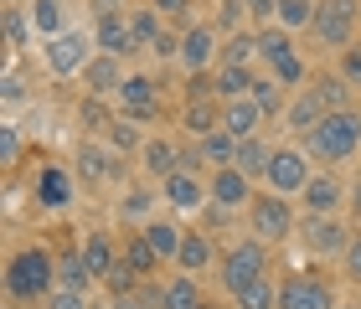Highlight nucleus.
Returning a JSON list of instances; mask_svg holds the SVG:
<instances>
[{
    "label": "nucleus",
    "instance_id": "nucleus-48",
    "mask_svg": "<svg viewBox=\"0 0 361 309\" xmlns=\"http://www.w3.org/2000/svg\"><path fill=\"white\" fill-rule=\"evenodd\" d=\"M145 211H150V196H145V191H129L124 196V217H145Z\"/></svg>",
    "mask_w": 361,
    "mask_h": 309
},
{
    "label": "nucleus",
    "instance_id": "nucleus-8",
    "mask_svg": "<svg viewBox=\"0 0 361 309\" xmlns=\"http://www.w3.org/2000/svg\"><path fill=\"white\" fill-rule=\"evenodd\" d=\"M279 309H336V289L315 273H289L279 284Z\"/></svg>",
    "mask_w": 361,
    "mask_h": 309
},
{
    "label": "nucleus",
    "instance_id": "nucleus-33",
    "mask_svg": "<svg viewBox=\"0 0 361 309\" xmlns=\"http://www.w3.org/2000/svg\"><path fill=\"white\" fill-rule=\"evenodd\" d=\"M258 52V37H248V31H238V37L222 42V68H248Z\"/></svg>",
    "mask_w": 361,
    "mask_h": 309
},
{
    "label": "nucleus",
    "instance_id": "nucleus-44",
    "mask_svg": "<svg viewBox=\"0 0 361 309\" xmlns=\"http://www.w3.org/2000/svg\"><path fill=\"white\" fill-rule=\"evenodd\" d=\"M341 77H346L351 88H361V46H346V52H341Z\"/></svg>",
    "mask_w": 361,
    "mask_h": 309
},
{
    "label": "nucleus",
    "instance_id": "nucleus-28",
    "mask_svg": "<svg viewBox=\"0 0 361 309\" xmlns=\"http://www.w3.org/2000/svg\"><path fill=\"white\" fill-rule=\"evenodd\" d=\"M269 155H274V150L253 134V139H238V160H233V165H238L243 175H264V170H269Z\"/></svg>",
    "mask_w": 361,
    "mask_h": 309
},
{
    "label": "nucleus",
    "instance_id": "nucleus-57",
    "mask_svg": "<svg viewBox=\"0 0 361 309\" xmlns=\"http://www.w3.org/2000/svg\"><path fill=\"white\" fill-rule=\"evenodd\" d=\"M336 309H356V304H336Z\"/></svg>",
    "mask_w": 361,
    "mask_h": 309
},
{
    "label": "nucleus",
    "instance_id": "nucleus-24",
    "mask_svg": "<svg viewBox=\"0 0 361 309\" xmlns=\"http://www.w3.org/2000/svg\"><path fill=\"white\" fill-rule=\"evenodd\" d=\"M68 196H73L68 170L47 165V170H42V181H37V201H42V206H68Z\"/></svg>",
    "mask_w": 361,
    "mask_h": 309
},
{
    "label": "nucleus",
    "instance_id": "nucleus-56",
    "mask_svg": "<svg viewBox=\"0 0 361 309\" xmlns=\"http://www.w3.org/2000/svg\"><path fill=\"white\" fill-rule=\"evenodd\" d=\"M202 309H217V304H212V299H207V304H202Z\"/></svg>",
    "mask_w": 361,
    "mask_h": 309
},
{
    "label": "nucleus",
    "instance_id": "nucleus-41",
    "mask_svg": "<svg viewBox=\"0 0 361 309\" xmlns=\"http://www.w3.org/2000/svg\"><path fill=\"white\" fill-rule=\"evenodd\" d=\"M26 26H31V15H21V6H16V0H6V42H11V46L26 42Z\"/></svg>",
    "mask_w": 361,
    "mask_h": 309
},
{
    "label": "nucleus",
    "instance_id": "nucleus-13",
    "mask_svg": "<svg viewBox=\"0 0 361 309\" xmlns=\"http://www.w3.org/2000/svg\"><path fill=\"white\" fill-rule=\"evenodd\" d=\"M93 42H98V52H104V57H124L129 46H135V31H129L124 15H98Z\"/></svg>",
    "mask_w": 361,
    "mask_h": 309
},
{
    "label": "nucleus",
    "instance_id": "nucleus-40",
    "mask_svg": "<svg viewBox=\"0 0 361 309\" xmlns=\"http://www.w3.org/2000/svg\"><path fill=\"white\" fill-rule=\"evenodd\" d=\"M104 284H109V294H114V299H124V294H135V284H140V273H135V268H129V263H124V258H119V263H114V268H109V279H104Z\"/></svg>",
    "mask_w": 361,
    "mask_h": 309
},
{
    "label": "nucleus",
    "instance_id": "nucleus-42",
    "mask_svg": "<svg viewBox=\"0 0 361 309\" xmlns=\"http://www.w3.org/2000/svg\"><path fill=\"white\" fill-rule=\"evenodd\" d=\"M47 309H88V294L83 289H52V294H47Z\"/></svg>",
    "mask_w": 361,
    "mask_h": 309
},
{
    "label": "nucleus",
    "instance_id": "nucleus-9",
    "mask_svg": "<svg viewBox=\"0 0 361 309\" xmlns=\"http://www.w3.org/2000/svg\"><path fill=\"white\" fill-rule=\"evenodd\" d=\"M114 99H119V113L124 119H135V124H145V119H155L160 113V88L150 83V77H124V88L114 93Z\"/></svg>",
    "mask_w": 361,
    "mask_h": 309
},
{
    "label": "nucleus",
    "instance_id": "nucleus-36",
    "mask_svg": "<svg viewBox=\"0 0 361 309\" xmlns=\"http://www.w3.org/2000/svg\"><path fill=\"white\" fill-rule=\"evenodd\" d=\"M279 21H284V31H310L315 0H279Z\"/></svg>",
    "mask_w": 361,
    "mask_h": 309
},
{
    "label": "nucleus",
    "instance_id": "nucleus-47",
    "mask_svg": "<svg viewBox=\"0 0 361 309\" xmlns=\"http://www.w3.org/2000/svg\"><path fill=\"white\" fill-rule=\"evenodd\" d=\"M243 6H248L253 21H269V15H279V0H243Z\"/></svg>",
    "mask_w": 361,
    "mask_h": 309
},
{
    "label": "nucleus",
    "instance_id": "nucleus-52",
    "mask_svg": "<svg viewBox=\"0 0 361 309\" xmlns=\"http://www.w3.org/2000/svg\"><path fill=\"white\" fill-rule=\"evenodd\" d=\"M16 99H21V72L11 68V72H6V103H16Z\"/></svg>",
    "mask_w": 361,
    "mask_h": 309
},
{
    "label": "nucleus",
    "instance_id": "nucleus-16",
    "mask_svg": "<svg viewBox=\"0 0 361 309\" xmlns=\"http://www.w3.org/2000/svg\"><path fill=\"white\" fill-rule=\"evenodd\" d=\"M31 31H37V37H62V31H68V11H62V0H31Z\"/></svg>",
    "mask_w": 361,
    "mask_h": 309
},
{
    "label": "nucleus",
    "instance_id": "nucleus-15",
    "mask_svg": "<svg viewBox=\"0 0 361 309\" xmlns=\"http://www.w3.org/2000/svg\"><path fill=\"white\" fill-rule=\"evenodd\" d=\"M300 196H305L310 217H331V211L341 206V181H331V175H310V186L300 191Z\"/></svg>",
    "mask_w": 361,
    "mask_h": 309
},
{
    "label": "nucleus",
    "instance_id": "nucleus-14",
    "mask_svg": "<svg viewBox=\"0 0 361 309\" xmlns=\"http://www.w3.org/2000/svg\"><path fill=\"white\" fill-rule=\"evenodd\" d=\"M258 124H264V108H258L253 99H233V103H222V129H227V134L253 139V134H258Z\"/></svg>",
    "mask_w": 361,
    "mask_h": 309
},
{
    "label": "nucleus",
    "instance_id": "nucleus-30",
    "mask_svg": "<svg viewBox=\"0 0 361 309\" xmlns=\"http://www.w3.org/2000/svg\"><path fill=\"white\" fill-rule=\"evenodd\" d=\"M145 242H150L160 258H176V253H180V242H186V232H180L176 222H150V227H145Z\"/></svg>",
    "mask_w": 361,
    "mask_h": 309
},
{
    "label": "nucleus",
    "instance_id": "nucleus-7",
    "mask_svg": "<svg viewBox=\"0 0 361 309\" xmlns=\"http://www.w3.org/2000/svg\"><path fill=\"white\" fill-rule=\"evenodd\" d=\"M264 181H269V191H279V196H300V191L310 186V160H305V150H294V144H279V150L269 155Z\"/></svg>",
    "mask_w": 361,
    "mask_h": 309
},
{
    "label": "nucleus",
    "instance_id": "nucleus-31",
    "mask_svg": "<svg viewBox=\"0 0 361 309\" xmlns=\"http://www.w3.org/2000/svg\"><path fill=\"white\" fill-rule=\"evenodd\" d=\"M233 299H238V309H279V284L264 273V279H253V284L243 289V294H233Z\"/></svg>",
    "mask_w": 361,
    "mask_h": 309
},
{
    "label": "nucleus",
    "instance_id": "nucleus-45",
    "mask_svg": "<svg viewBox=\"0 0 361 309\" xmlns=\"http://www.w3.org/2000/svg\"><path fill=\"white\" fill-rule=\"evenodd\" d=\"M109 139H114V150H135V139H140V134H135V119H124V124L114 119V124H109Z\"/></svg>",
    "mask_w": 361,
    "mask_h": 309
},
{
    "label": "nucleus",
    "instance_id": "nucleus-29",
    "mask_svg": "<svg viewBox=\"0 0 361 309\" xmlns=\"http://www.w3.org/2000/svg\"><path fill=\"white\" fill-rule=\"evenodd\" d=\"M93 284V273H88V263H83V253H62L57 258V289H88Z\"/></svg>",
    "mask_w": 361,
    "mask_h": 309
},
{
    "label": "nucleus",
    "instance_id": "nucleus-23",
    "mask_svg": "<svg viewBox=\"0 0 361 309\" xmlns=\"http://www.w3.org/2000/svg\"><path fill=\"white\" fill-rule=\"evenodd\" d=\"M114 170H119V160L109 150H98V144H83V150H78V175H83V181H109Z\"/></svg>",
    "mask_w": 361,
    "mask_h": 309
},
{
    "label": "nucleus",
    "instance_id": "nucleus-21",
    "mask_svg": "<svg viewBox=\"0 0 361 309\" xmlns=\"http://www.w3.org/2000/svg\"><path fill=\"white\" fill-rule=\"evenodd\" d=\"M212 258H217V248H212V237H202V232H186V242H180V253H176V263H180V273H202Z\"/></svg>",
    "mask_w": 361,
    "mask_h": 309
},
{
    "label": "nucleus",
    "instance_id": "nucleus-50",
    "mask_svg": "<svg viewBox=\"0 0 361 309\" xmlns=\"http://www.w3.org/2000/svg\"><path fill=\"white\" fill-rule=\"evenodd\" d=\"M83 119H88L93 129H104V124H109V113H104V103L93 99V103H83Z\"/></svg>",
    "mask_w": 361,
    "mask_h": 309
},
{
    "label": "nucleus",
    "instance_id": "nucleus-43",
    "mask_svg": "<svg viewBox=\"0 0 361 309\" xmlns=\"http://www.w3.org/2000/svg\"><path fill=\"white\" fill-rule=\"evenodd\" d=\"M274 77H279V83H284V88H300V83H305V62H300V52L279 62V68H274Z\"/></svg>",
    "mask_w": 361,
    "mask_h": 309
},
{
    "label": "nucleus",
    "instance_id": "nucleus-10",
    "mask_svg": "<svg viewBox=\"0 0 361 309\" xmlns=\"http://www.w3.org/2000/svg\"><path fill=\"white\" fill-rule=\"evenodd\" d=\"M217 57H222V46H217V31L212 26H186L180 31V68L186 72H207Z\"/></svg>",
    "mask_w": 361,
    "mask_h": 309
},
{
    "label": "nucleus",
    "instance_id": "nucleus-20",
    "mask_svg": "<svg viewBox=\"0 0 361 309\" xmlns=\"http://www.w3.org/2000/svg\"><path fill=\"white\" fill-rule=\"evenodd\" d=\"M83 83H88L93 93H119V88H124V77H119V57H104V52H98V57L88 62Z\"/></svg>",
    "mask_w": 361,
    "mask_h": 309
},
{
    "label": "nucleus",
    "instance_id": "nucleus-39",
    "mask_svg": "<svg viewBox=\"0 0 361 309\" xmlns=\"http://www.w3.org/2000/svg\"><path fill=\"white\" fill-rule=\"evenodd\" d=\"M346 77H315V88H310V93H315V99L325 103V108H346Z\"/></svg>",
    "mask_w": 361,
    "mask_h": 309
},
{
    "label": "nucleus",
    "instance_id": "nucleus-1",
    "mask_svg": "<svg viewBox=\"0 0 361 309\" xmlns=\"http://www.w3.org/2000/svg\"><path fill=\"white\" fill-rule=\"evenodd\" d=\"M6 289H11V299H47L57 289V258L47 253V248H21V253H11V263H6Z\"/></svg>",
    "mask_w": 361,
    "mask_h": 309
},
{
    "label": "nucleus",
    "instance_id": "nucleus-4",
    "mask_svg": "<svg viewBox=\"0 0 361 309\" xmlns=\"http://www.w3.org/2000/svg\"><path fill=\"white\" fill-rule=\"evenodd\" d=\"M269 273V242H258V237H243L238 248H227L222 253V289L227 294H243L253 279H264Z\"/></svg>",
    "mask_w": 361,
    "mask_h": 309
},
{
    "label": "nucleus",
    "instance_id": "nucleus-54",
    "mask_svg": "<svg viewBox=\"0 0 361 309\" xmlns=\"http://www.w3.org/2000/svg\"><path fill=\"white\" fill-rule=\"evenodd\" d=\"M93 11L98 15H119V0H93Z\"/></svg>",
    "mask_w": 361,
    "mask_h": 309
},
{
    "label": "nucleus",
    "instance_id": "nucleus-35",
    "mask_svg": "<svg viewBox=\"0 0 361 309\" xmlns=\"http://www.w3.org/2000/svg\"><path fill=\"white\" fill-rule=\"evenodd\" d=\"M248 99H253L258 108H264V119H274V113L284 108V83H279V77H258Z\"/></svg>",
    "mask_w": 361,
    "mask_h": 309
},
{
    "label": "nucleus",
    "instance_id": "nucleus-55",
    "mask_svg": "<svg viewBox=\"0 0 361 309\" xmlns=\"http://www.w3.org/2000/svg\"><path fill=\"white\" fill-rule=\"evenodd\" d=\"M351 211H356V217H361V181L351 186Z\"/></svg>",
    "mask_w": 361,
    "mask_h": 309
},
{
    "label": "nucleus",
    "instance_id": "nucleus-17",
    "mask_svg": "<svg viewBox=\"0 0 361 309\" xmlns=\"http://www.w3.org/2000/svg\"><path fill=\"white\" fill-rule=\"evenodd\" d=\"M160 186H166V201H171V206H180V211H191V206H202V201L212 196V191H202V181H196V175H191V170H176V175H171V181H160Z\"/></svg>",
    "mask_w": 361,
    "mask_h": 309
},
{
    "label": "nucleus",
    "instance_id": "nucleus-37",
    "mask_svg": "<svg viewBox=\"0 0 361 309\" xmlns=\"http://www.w3.org/2000/svg\"><path fill=\"white\" fill-rule=\"evenodd\" d=\"M217 124H222V108H212L207 99H202V103L191 99V108H186V129H191L196 139H202V134H212V129H217Z\"/></svg>",
    "mask_w": 361,
    "mask_h": 309
},
{
    "label": "nucleus",
    "instance_id": "nucleus-11",
    "mask_svg": "<svg viewBox=\"0 0 361 309\" xmlns=\"http://www.w3.org/2000/svg\"><path fill=\"white\" fill-rule=\"evenodd\" d=\"M212 201L217 206H248L253 201V175H243L238 165H222L217 175H212Z\"/></svg>",
    "mask_w": 361,
    "mask_h": 309
},
{
    "label": "nucleus",
    "instance_id": "nucleus-46",
    "mask_svg": "<svg viewBox=\"0 0 361 309\" xmlns=\"http://www.w3.org/2000/svg\"><path fill=\"white\" fill-rule=\"evenodd\" d=\"M16 155H21V134H16V124H6V129H0V160L16 165Z\"/></svg>",
    "mask_w": 361,
    "mask_h": 309
},
{
    "label": "nucleus",
    "instance_id": "nucleus-12",
    "mask_svg": "<svg viewBox=\"0 0 361 309\" xmlns=\"http://www.w3.org/2000/svg\"><path fill=\"white\" fill-rule=\"evenodd\" d=\"M305 242H310V253H320V258H336V253L351 248L346 227L331 222V217H310V222H305Z\"/></svg>",
    "mask_w": 361,
    "mask_h": 309
},
{
    "label": "nucleus",
    "instance_id": "nucleus-5",
    "mask_svg": "<svg viewBox=\"0 0 361 309\" xmlns=\"http://www.w3.org/2000/svg\"><path fill=\"white\" fill-rule=\"evenodd\" d=\"M93 31H62V37L47 42V68H52L57 77H83L88 72V62H93Z\"/></svg>",
    "mask_w": 361,
    "mask_h": 309
},
{
    "label": "nucleus",
    "instance_id": "nucleus-18",
    "mask_svg": "<svg viewBox=\"0 0 361 309\" xmlns=\"http://www.w3.org/2000/svg\"><path fill=\"white\" fill-rule=\"evenodd\" d=\"M145 170L160 175V181H171L176 170H186V160H180V150L171 139H150V144H145Z\"/></svg>",
    "mask_w": 361,
    "mask_h": 309
},
{
    "label": "nucleus",
    "instance_id": "nucleus-34",
    "mask_svg": "<svg viewBox=\"0 0 361 309\" xmlns=\"http://www.w3.org/2000/svg\"><path fill=\"white\" fill-rule=\"evenodd\" d=\"M258 57H264L269 68H279L284 57H294V42H289V31H258Z\"/></svg>",
    "mask_w": 361,
    "mask_h": 309
},
{
    "label": "nucleus",
    "instance_id": "nucleus-6",
    "mask_svg": "<svg viewBox=\"0 0 361 309\" xmlns=\"http://www.w3.org/2000/svg\"><path fill=\"white\" fill-rule=\"evenodd\" d=\"M248 222H253V237L258 242H284L289 232H294V206H289V196H253L248 201Z\"/></svg>",
    "mask_w": 361,
    "mask_h": 309
},
{
    "label": "nucleus",
    "instance_id": "nucleus-2",
    "mask_svg": "<svg viewBox=\"0 0 361 309\" xmlns=\"http://www.w3.org/2000/svg\"><path fill=\"white\" fill-rule=\"evenodd\" d=\"M305 139H310V155L331 160V165H336V160H351L361 150V113L356 108H331Z\"/></svg>",
    "mask_w": 361,
    "mask_h": 309
},
{
    "label": "nucleus",
    "instance_id": "nucleus-25",
    "mask_svg": "<svg viewBox=\"0 0 361 309\" xmlns=\"http://www.w3.org/2000/svg\"><path fill=\"white\" fill-rule=\"evenodd\" d=\"M83 263H88L93 279H109V268L119 263V258H114V242H109L104 232H88V242H83Z\"/></svg>",
    "mask_w": 361,
    "mask_h": 309
},
{
    "label": "nucleus",
    "instance_id": "nucleus-27",
    "mask_svg": "<svg viewBox=\"0 0 361 309\" xmlns=\"http://www.w3.org/2000/svg\"><path fill=\"white\" fill-rule=\"evenodd\" d=\"M320 108H325V103L315 99V93H300V99L289 103V113H284V124H289V129H300V134H310V129H315V124L325 119Z\"/></svg>",
    "mask_w": 361,
    "mask_h": 309
},
{
    "label": "nucleus",
    "instance_id": "nucleus-26",
    "mask_svg": "<svg viewBox=\"0 0 361 309\" xmlns=\"http://www.w3.org/2000/svg\"><path fill=\"white\" fill-rule=\"evenodd\" d=\"M202 284H196V273H180V279L166 284V309H202Z\"/></svg>",
    "mask_w": 361,
    "mask_h": 309
},
{
    "label": "nucleus",
    "instance_id": "nucleus-3",
    "mask_svg": "<svg viewBox=\"0 0 361 309\" xmlns=\"http://www.w3.org/2000/svg\"><path fill=\"white\" fill-rule=\"evenodd\" d=\"M361 21V0H315V21H310V37L320 46H351V31Z\"/></svg>",
    "mask_w": 361,
    "mask_h": 309
},
{
    "label": "nucleus",
    "instance_id": "nucleus-19",
    "mask_svg": "<svg viewBox=\"0 0 361 309\" xmlns=\"http://www.w3.org/2000/svg\"><path fill=\"white\" fill-rule=\"evenodd\" d=\"M196 150H202V160H207V165H233V160H238V134H227V129H212V134H202V139H196Z\"/></svg>",
    "mask_w": 361,
    "mask_h": 309
},
{
    "label": "nucleus",
    "instance_id": "nucleus-49",
    "mask_svg": "<svg viewBox=\"0 0 361 309\" xmlns=\"http://www.w3.org/2000/svg\"><path fill=\"white\" fill-rule=\"evenodd\" d=\"M341 258H346V273H351V279L361 284V237H351V248L341 253Z\"/></svg>",
    "mask_w": 361,
    "mask_h": 309
},
{
    "label": "nucleus",
    "instance_id": "nucleus-51",
    "mask_svg": "<svg viewBox=\"0 0 361 309\" xmlns=\"http://www.w3.org/2000/svg\"><path fill=\"white\" fill-rule=\"evenodd\" d=\"M150 6H155L160 15H180V11H186V6H191V0H150Z\"/></svg>",
    "mask_w": 361,
    "mask_h": 309
},
{
    "label": "nucleus",
    "instance_id": "nucleus-32",
    "mask_svg": "<svg viewBox=\"0 0 361 309\" xmlns=\"http://www.w3.org/2000/svg\"><path fill=\"white\" fill-rule=\"evenodd\" d=\"M124 263L135 268L140 279H150V273L160 268V253H155L150 242H145V232H140V237H129V242H124Z\"/></svg>",
    "mask_w": 361,
    "mask_h": 309
},
{
    "label": "nucleus",
    "instance_id": "nucleus-38",
    "mask_svg": "<svg viewBox=\"0 0 361 309\" xmlns=\"http://www.w3.org/2000/svg\"><path fill=\"white\" fill-rule=\"evenodd\" d=\"M129 31H135V46H155L160 42V11H135L129 15Z\"/></svg>",
    "mask_w": 361,
    "mask_h": 309
},
{
    "label": "nucleus",
    "instance_id": "nucleus-22",
    "mask_svg": "<svg viewBox=\"0 0 361 309\" xmlns=\"http://www.w3.org/2000/svg\"><path fill=\"white\" fill-rule=\"evenodd\" d=\"M212 83H217V99H222V103H233V99H248L258 77H253L248 68H222V72H212Z\"/></svg>",
    "mask_w": 361,
    "mask_h": 309
},
{
    "label": "nucleus",
    "instance_id": "nucleus-53",
    "mask_svg": "<svg viewBox=\"0 0 361 309\" xmlns=\"http://www.w3.org/2000/svg\"><path fill=\"white\" fill-rule=\"evenodd\" d=\"M114 309H150V304H145L140 294H124V299H114Z\"/></svg>",
    "mask_w": 361,
    "mask_h": 309
}]
</instances>
